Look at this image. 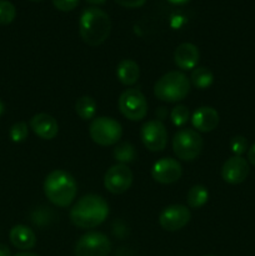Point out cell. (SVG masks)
<instances>
[{
    "mask_svg": "<svg viewBox=\"0 0 255 256\" xmlns=\"http://www.w3.org/2000/svg\"><path fill=\"white\" fill-rule=\"evenodd\" d=\"M109 215V205L100 195L89 194L82 196L70 210V220L80 229H92Z\"/></svg>",
    "mask_w": 255,
    "mask_h": 256,
    "instance_id": "cell-1",
    "label": "cell"
},
{
    "mask_svg": "<svg viewBox=\"0 0 255 256\" xmlns=\"http://www.w3.org/2000/svg\"><path fill=\"white\" fill-rule=\"evenodd\" d=\"M112 30L109 15L99 8H88L79 20L80 36L90 46H98L108 39Z\"/></svg>",
    "mask_w": 255,
    "mask_h": 256,
    "instance_id": "cell-2",
    "label": "cell"
},
{
    "mask_svg": "<svg viewBox=\"0 0 255 256\" xmlns=\"http://www.w3.org/2000/svg\"><path fill=\"white\" fill-rule=\"evenodd\" d=\"M45 196L50 202L60 208H68L78 194V185L74 178L64 170H54L44 182Z\"/></svg>",
    "mask_w": 255,
    "mask_h": 256,
    "instance_id": "cell-3",
    "label": "cell"
},
{
    "mask_svg": "<svg viewBox=\"0 0 255 256\" xmlns=\"http://www.w3.org/2000/svg\"><path fill=\"white\" fill-rule=\"evenodd\" d=\"M190 92V82L182 72H170L162 75L154 86V94L162 102H178Z\"/></svg>",
    "mask_w": 255,
    "mask_h": 256,
    "instance_id": "cell-4",
    "label": "cell"
},
{
    "mask_svg": "<svg viewBox=\"0 0 255 256\" xmlns=\"http://www.w3.org/2000/svg\"><path fill=\"white\" fill-rule=\"evenodd\" d=\"M89 134L92 142L102 146H112L118 144L122 135V128L119 122L112 118H95L89 128Z\"/></svg>",
    "mask_w": 255,
    "mask_h": 256,
    "instance_id": "cell-5",
    "label": "cell"
},
{
    "mask_svg": "<svg viewBox=\"0 0 255 256\" xmlns=\"http://www.w3.org/2000/svg\"><path fill=\"white\" fill-rule=\"evenodd\" d=\"M202 138L194 129H182L174 135L172 150L179 159L192 162L202 150Z\"/></svg>",
    "mask_w": 255,
    "mask_h": 256,
    "instance_id": "cell-6",
    "label": "cell"
},
{
    "mask_svg": "<svg viewBox=\"0 0 255 256\" xmlns=\"http://www.w3.org/2000/svg\"><path fill=\"white\" fill-rule=\"evenodd\" d=\"M119 110L126 119L132 122L142 120L148 114V102L144 94L138 89H128L120 95Z\"/></svg>",
    "mask_w": 255,
    "mask_h": 256,
    "instance_id": "cell-7",
    "label": "cell"
},
{
    "mask_svg": "<svg viewBox=\"0 0 255 256\" xmlns=\"http://www.w3.org/2000/svg\"><path fill=\"white\" fill-rule=\"evenodd\" d=\"M112 244L108 236L99 232L82 235L75 245V256H108Z\"/></svg>",
    "mask_w": 255,
    "mask_h": 256,
    "instance_id": "cell-8",
    "label": "cell"
},
{
    "mask_svg": "<svg viewBox=\"0 0 255 256\" xmlns=\"http://www.w3.org/2000/svg\"><path fill=\"white\" fill-rule=\"evenodd\" d=\"M140 138L148 150L162 152L168 144V132L160 120H149L140 129Z\"/></svg>",
    "mask_w": 255,
    "mask_h": 256,
    "instance_id": "cell-9",
    "label": "cell"
},
{
    "mask_svg": "<svg viewBox=\"0 0 255 256\" xmlns=\"http://www.w3.org/2000/svg\"><path fill=\"white\" fill-rule=\"evenodd\" d=\"M132 184V172L126 165L116 164L110 168L104 178L105 189L115 195L126 192Z\"/></svg>",
    "mask_w": 255,
    "mask_h": 256,
    "instance_id": "cell-10",
    "label": "cell"
},
{
    "mask_svg": "<svg viewBox=\"0 0 255 256\" xmlns=\"http://www.w3.org/2000/svg\"><path fill=\"white\" fill-rule=\"evenodd\" d=\"M190 210L185 205L175 204L165 208L159 216V222L162 229L168 232H176L182 229L190 222Z\"/></svg>",
    "mask_w": 255,
    "mask_h": 256,
    "instance_id": "cell-11",
    "label": "cell"
},
{
    "mask_svg": "<svg viewBox=\"0 0 255 256\" xmlns=\"http://www.w3.org/2000/svg\"><path fill=\"white\" fill-rule=\"evenodd\" d=\"M182 165L172 158H162L158 160L152 169V178L160 184H172L182 178Z\"/></svg>",
    "mask_w": 255,
    "mask_h": 256,
    "instance_id": "cell-12",
    "label": "cell"
},
{
    "mask_svg": "<svg viewBox=\"0 0 255 256\" xmlns=\"http://www.w3.org/2000/svg\"><path fill=\"white\" fill-rule=\"evenodd\" d=\"M250 172L249 162L242 156H232L224 162L222 168V178L228 184L238 185L244 182Z\"/></svg>",
    "mask_w": 255,
    "mask_h": 256,
    "instance_id": "cell-13",
    "label": "cell"
},
{
    "mask_svg": "<svg viewBox=\"0 0 255 256\" xmlns=\"http://www.w3.org/2000/svg\"><path fill=\"white\" fill-rule=\"evenodd\" d=\"M30 128L38 136L44 140L54 139L59 132V125L56 120L52 115L45 112H40L32 116V119L30 120Z\"/></svg>",
    "mask_w": 255,
    "mask_h": 256,
    "instance_id": "cell-14",
    "label": "cell"
},
{
    "mask_svg": "<svg viewBox=\"0 0 255 256\" xmlns=\"http://www.w3.org/2000/svg\"><path fill=\"white\" fill-rule=\"evenodd\" d=\"M199 49L192 42H182L175 49L174 62L182 70H194L199 62Z\"/></svg>",
    "mask_w": 255,
    "mask_h": 256,
    "instance_id": "cell-15",
    "label": "cell"
},
{
    "mask_svg": "<svg viewBox=\"0 0 255 256\" xmlns=\"http://www.w3.org/2000/svg\"><path fill=\"white\" fill-rule=\"evenodd\" d=\"M192 126L200 132H212L219 124V114L212 106H202L196 109L192 118Z\"/></svg>",
    "mask_w": 255,
    "mask_h": 256,
    "instance_id": "cell-16",
    "label": "cell"
},
{
    "mask_svg": "<svg viewBox=\"0 0 255 256\" xmlns=\"http://www.w3.org/2000/svg\"><path fill=\"white\" fill-rule=\"evenodd\" d=\"M12 244L19 250H30L36 244V236L30 228L25 225H15L9 232Z\"/></svg>",
    "mask_w": 255,
    "mask_h": 256,
    "instance_id": "cell-17",
    "label": "cell"
},
{
    "mask_svg": "<svg viewBox=\"0 0 255 256\" xmlns=\"http://www.w3.org/2000/svg\"><path fill=\"white\" fill-rule=\"evenodd\" d=\"M116 75L118 79L122 84L126 85V86H132L138 82L140 75L139 65L130 59H124L119 62L116 68Z\"/></svg>",
    "mask_w": 255,
    "mask_h": 256,
    "instance_id": "cell-18",
    "label": "cell"
},
{
    "mask_svg": "<svg viewBox=\"0 0 255 256\" xmlns=\"http://www.w3.org/2000/svg\"><path fill=\"white\" fill-rule=\"evenodd\" d=\"M208 199H209V192L202 185H194L188 192L186 202L192 209H199V208L204 206Z\"/></svg>",
    "mask_w": 255,
    "mask_h": 256,
    "instance_id": "cell-19",
    "label": "cell"
},
{
    "mask_svg": "<svg viewBox=\"0 0 255 256\" xmlns=\"http://www.w3.org/2000/svg\"><path fill=\"white\" fill-rule=\"evenodd\" d=\"M75 110H76V114L82 120H92L95 116V112H96V102L92 96L85 95V96L79 98L76 100Z\"/></svg>",
    "mask_w": 255,
    "mask_h": 256,
    "instance_id": "cell-20",
    "label": "cell"
},
{
    "mask_svg": "<svg viewBox=\"0 0 255 256\" xmlns=\"http://www.w3.org/2000/svg\"><path fill=\"white\" fill-rule=\"evenodd\" d=\"M190 80H192V85L196 89L204 90L208 89L212 84V82H214V75L206 68H195L192 72V75H190Z\"/></svg>",
    "mask_w": 255,
    "mask_h": 256,
    "instance_id": "cell-21",
    "label": "cell"
},
{
    "mask_svg": "<svg viewBox=\"0 0 255 256\" xmlns=\"http://www.w3.org/2000/svg\"><path fill=\"white\" fill-rule=\"evenodd\" d=\"M114 158L120 164L125 165L128 162H134L135 158H136V152H135V148L130 142H120L115 146Z\"/></svg>",
    "mask_w": 255,
    "mask_h": 256,
    "instance_id": "cell-22",
    "label": "cell"
},
{
    "mask_svg": "<svg viewBox=\"0 0 255 256\" xmlns=\"http://www.w3.org/2000/svg\"><path fill=\"white\" fill-rule=\"evenodd\" d=\"M16 15V9L8 0H0V25H8L12 22Z\"/></svg>",
    "mask_w": 255,
    "mask_h": 256,
    "instance_id": "cell-23",
    "label": "cell"
},
{
    "mask_svg": "<svg viewBox=\"0 0 255 256\" xmlns=\"http://www.w3.org/2000/svg\"><path fill=\"white\" fill-rule=\"evenodd\" d=\"M189 109L185 105H176L172 110V114H170V119H172V124L175 126H184L188 122V120H189Z\"/></svg>",
    "mask_w": 255,
    "mask_h": 256,
    "instance_id": "cell-24",
    "label": "cell"
},
{
    "mask_svg": "<svg viewBox=\"0 0 255 256\" xmlns=\"http://www.w3.org/2000/svg\"><path fill=\"white\" fill-rule=\"evenodd\" d=\"M28 135H29V129H28V125L24 122H16V124L10 128L9 136L14 142H24Z\"/></svg>",
    "mask_w": 255,
    "mask_h": 256,
    "instance_id": "cell-25",
    "label": "cell"
},
{
    "mask_svg": "<svg viewBox=\"0 0 255 256\" xmlns=\"http://www.w3.org/2000/svg\"><path fill=\"white\" fill-rule=\"evenodd\" d=\"M230 148H232V152H234L235 156H242L248 150V140L242 135H238L232 139Z\"/></svg>",
    "mask_w": 255,
    "mask_h": 256,
    "instance_id": "cell-26",
    "label": "cell"
},
{
    "mask_svg": "<svg viewBox=\"0 0 255 256\" xmlns=\"http://www.w3.org/2000/svg\"><path fill=\"white\" fill-rule=\"evenodd\" d=\"M52 4L60 12H72L78 6L79 0H52Z\"/></svg>",
    "mask_w": 255,
    "mask_h": 256,
    "instance_id": "cell-27",
    "label": "cell"
},
{
    "mask_svg": "<svg viewBox=\"0 0 255 256\" xmlns=\"http://www.w3.org/2000/svg\"><path fill=\"white\" fill-rule=\"evenodd\" d=\"M119 5L124 8H129V9H135V8H140L145 4L146 0H115Z\"/></svg>",
    "mask_w": 255,
    "mask_h": 256,
    "instance_id": "cell-28",
    "label": "cell"
},
{
    "mask_svg": "<svg viewBox=\"0 0 255 256\" xmlns=\"http://www.w3.org/2000/svg\"><path fill=\"white\" fill-rule=\"evenodd\" d=\"M248 162L255 166V144H252L248 150Z\"/></svg>",
    "mask_w": 255,
    "mask_h": 256,
    "instance_id": "cell-29",
    "label": "cell"
},
{
    "mask_svg": "<svg viewBox=\"0 0 255 256\" xmlns=\"http://www.w3.org/2000/svg\"><path fill=\"white\" fill-rule=\"evenodd\" d=\"M0 256H12L10 249L4 244H0Z\"/></svg>",
    "mask_w": 255,
    "mask_h": 256,
    "instance_id": "cell-30",
    "label": "cell"
},
{
    "mask_svg": "<svg viewBox=\"0 0 255 256\" xmlns=\"http://www.w3.org/2000/svg\"><path fill=\"white\" fill-rule=\"evenodd\" d=\"M168 2H172V4L182 5V4H186V2H190V0H168Z\"/></svg>",
    "mask_w": 255,
    "mask_h": 256,
    "instance_id": "cell-31",
    "label": "cell"
},
{
    "mask_svg": "<svg viewBox=\"0 0 255 256\" xmlns=\"http://www.w3.org/2000/svg\"><path fill=\"white\" fill-rule=\"evenodd\" d=\"M89 4H94V5H100V4H104L106 0H86Z\"/></svg>",
    "mask_w": 255,
    "mask_h": 256,
    "instance_id": "cell-32",
    "label": "cell"
},
{
    "mask_svg": "<svg viewBox=\"0 0 255 256\" xmlns=\"http://www.w3.org/2000/svg\"><path fill=\"white\" fill-rule=\"evenodd\" d=\"M14 256H39V255L34 254V252H19V254H15Z\"/></svg>",
    "mask_w": 255,
    "mask_h": 256,
    "instance_id": "cell-33",
    "label": "cell"
},
{
    "mask_svg": "<svg viewBox=\"0 0 255 256\" xmlns=\"http://www.w3.org/2000/svg\"><path fill=\"white\" fill-rule=\"evenodd\" d=\"M4 110H5V105H4V102H2V99H0V116L4 114Z\"/></svg>",
    "mask_w": 255,
    "mask_h": 256,
    "instance_id": "cell-34",
    "label": "cell"
},
{
    "mask_svg": "<svg viewBox=\"0 0 255 256\" xmlns=\"http://www.w3.org/2000/svg\"><path fill=\"white\" fill-rule=\"evenodd\" d=\"M30 2H42V0H30Z\"/></svg>",
    "mask_w": 255,
    "mask_h": 256,
    "instance_id": "cell-35",
    "label": "cell"
},
{
    "mask_svg": "<svg viewBox=\"0 0 255 256\" xmlns=\"http://www.w3.org/2000/svg\"><path fill=\"white\" fill-rule=\"evenodd\" d=\"M204 256H215V255H204Z\"/></svg>",
    "mask_w": 255,
    "mask_h": 256,
    "instance_id": "cell-36",
    "label": "cell"
}]
</instances>
